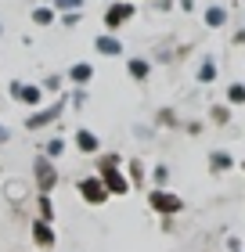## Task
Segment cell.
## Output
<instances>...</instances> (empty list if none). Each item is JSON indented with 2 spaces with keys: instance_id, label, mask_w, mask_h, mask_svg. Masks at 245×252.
I'll list each match as a JSON object with an SVG mask.
<instances>
[{
  "instance_id": "1",
  "label": "cell",
  "mask_w": 245,
  "mask_h": 252,
  "mask_svg": "<svg viewBox=\"0 0 245 252\" xmlns=\"http://www.w3.org/2000/svg\"><path fill=\"white\" fill-rule=\"evenodd\" d=\"M148 205L162 216V220H166V216L184 213V198H180V194H173V191H166V188H155V191H151V194H148Z\"/></svg>"
},
{
  "instance_id": "2",
  "label": "cell",
  "mask_w": 245,
  "mask_h": 252,
  "mask_svg": "<svg viewBox=\"0 0 245 252\" xmlns=\"http://www.w3.org/2000/svg\"><path fill=\"white\" fill-rule=\"evenodd\" d=\"M76 191H79V198H83L87 205H105V202H108V191H105L101 177H83L76 184Z\"/></svg>"
},
{
  "instance_id": "3",
  "label": "cell",
  "mask_w": 245,
  "mask_h": 252,
  "mask_svg": "<svg viewBox=\"0 0 245 252\" xmlns=\"http://www.w3.org/2000/svg\"><path fill=\"white\" fill-rule=\"evenodd\" d=\"M33 173H36V191H40V194H51V191H54L58 169H54V162H47V155H40L36 162H33Z\"/></svg>"
},
{
  "instance_id": "4",
  "label": "cell",
  "mask_w": 245,
  "mask_h": 252,
  "mask_svg": "<svg viewBox=\"0 0 245 252\" xmlns=\"http://www.w3.org/2000/svg\"><path fill=\"white\" fill-rule=\"evenodd\" d=\"M29 234H33V245H36V249H43V252H51V249L58 245V234H54V227H51V223H43V220H33Z\"/></svg>"
},
{
  "instance_id": "5",
  "label": "cell",
  "mask_w": 245,
  "mask_h": 252,
  "mask_svg": "<svg viewBox=\"0 0 245 252\" xmlns=\"http://www.w3.org/2000/svg\"><path fill=\"white\" fill-rule=\"evenodd\" d=\"M98 177H101V184L108 194H130V180H126L119 169H98Z\"/></svg>"
},
{
  "instance_id": "6",
  "label": "cell",
  "mask_w": 245,
  "mask_h": 252,
  "mask_svg": "<svg viewBox=\"0 0 245 252\" xmlns=\"http://www.w3.org/2000/svg\"><path fill=\"white\" fill-rule=\"evenodd\" d=\"M134 18V4L130 0H119V4H112L108 11H105V26L108 29H119L123 22H130Z\"/></svg>"
},
{
  "instance_id": "7",
  "label": "cell",
  "mask_w": 245,
  "mask_h": 252,
  "mask_svg": "<svg viewBox=\"0 0 245 252\" xmlns=\"http://www.w3.org/2000/svg\"><path fill=\"white\" fill-rule=\"evenodd\" d=\"M11 97L15 101H22V105H40V97H43V90L40 87H33V83H22V79H15V83H11Z\"/></svg>"
},
{
  "instance_id": "8",
  "label": "cell",
  "mask_w": 245,
  "mask_h": 252,
  "mask_svg": "<svg viewBox=\"0 0 245 252\" xmlns=\"http://www.w3.org/2000/svg\"><path fill=\"white\" fill-rule=\"evenodd\" d=\"M62 105H65V101H58V105H51V108H40V112H33V116L26 119V130H43V126H51L58 116H62Z\"/></svg>"
},
{
  "instance_id": "9",
  "label": "cell",
  "mask_w": 245,
  "mask_h": 252,
  "mask_svg": "<svg viewBox=\"0 0 245 252\" xmlns=\"http://www.w3.org/2000/svg\"><path fill=\"white\" fill-rule=\"evenodd\" d=\"M76 148H79L83 155H98V152H101V141H98L94 130H76Z\"/></svg>"
},
{
  "instance_id": "10",
  "label": "cell",
  "mask_w": 245,
  "mask_h": 252,
  "mask_svg": "<svg viewBox=\"0 0 245 252\" xmlns=\"http://www.w3.org/2000/svg\"><path fill=\"white\" fill-rule=\"evenodd\" d=\"M227 169H235V158H231V152H209V173H227Z\"/></svg>"
},
{
  "instance_id": "11",
  "label": "cell",
  "mask_w": 245,
  "mask_h": 252,
  "mask_svg": "<svg viewBox=\"0 0 245 252\" xmlns=\"http://www.w3.org/2000/svg\"><path fill=\"white\" fill-rule=\"evenodd\" d=\"M90 76H94V68H90V62H76L72 68H69V79H72L76 87H87Z\"/></svg>"
},
{
  "instance_id": "12",
  "label": "cell",
  "mask_w": 245,
  "mask_h": 252,
  "mask_svg": "<svg viewBox=\"0 0 245 252\" xmlns=\"http://www.w3.org/2000/svg\"><path fill=\"white\" fill-rule=\"evenodd\" d=\"M94 47H98V54H123V43L115 40V36H108V32L94 40Z\"/></svg>"
},
{
  "instance_id": "13",
  "label": "cell",
  "mask_w": 245,
  "mask_h": 252,
  "mask_svg": "<svg viewBox=\"0 0 245 252\" xmlns=\"http://www.w3.org/2000/svg\"><path fill=\"white\" fill-rule=\"evenodd\" d=\"M195 79H198V83H213V79H216V62H213V58H202Z\"/></svg>"
},
{
  "instance_id": "14",
  "label": "cell",
  "mask_w": 245,
  "mask_h": 252,
  "mask_svg": "<svg viewBox=\"0 0 245 252\" xmlns=\"http://www.w3.org/2000/svg\"><path fill=\"white\" fill-rule=\"evenodd\" d=\"M224 22H227V11H224V7H216V4H213V7L206 11V26H209V29H220Z\"/></svg>"
},
{
  "instance_id": "15",
  "label": "cell",
  "mask_w": 245,
  "mask_h": 252,
  "mask_svg": "<svg viewBox=\"0 0 245 252\" xmlns=\"http://www.w3.org/2000/svg\"><path fill=\"white\" fill-rule=\"evenodd\" d=\"M126 68H130L134 79H148V72H151V65H148L144 58H130V62H126Z\"/></svg>"
},
{
  "instance_id": "16",
  "label": "cell",
  "mask_w": 245,
  "mask_h": 252,
  "mask_svg": "<svg viewBox=\"0 0 245 252\" xmlns=\"http://www.w3.org/2000/svg\"><path fill=\"white\" fill-rule=\"evenodd\" d=\"M36 205H40V220L51 223V220H54V202H51V194H40Z\"/></svg>"
},
{
  "instance_id": "17",
  "label": "cell",
  "mask_w": 245,
  "mask_h": 252,
  "mask_svg": "<svg viewBox=\"0 0 245 252\" xmlns=\"http://www.w3.org/2000/svg\"><path fill=\"white\" fill-rule=\"evenodd\" d=\"M227 105H245V83H231L227 87Z\"/></svg>"
},
{
  "instance_id": "18",
  "label": "cell",
  "mask_w": 245,
  "mask_h": 252,
  "mask_svg": "<svg viewBox=\"0 0 245 252\" xmlns=\"http://www.w3.org/2000/svg\"><path fill=\"white\" fill-rule=\"evenodd\" d=\"M126 180L141 188V180H144V166H141V158H130V173H126Z\"/></svg>"
},
{
  "instance_id": "19",
  "label": "cell",
  "mask_w": 245,
  "mask_h": 252,
  "mask_svg": "<svg viewBox=\"0 0 245 252\" xmlns=\"http://www.w3.org/2000/svg\"><path fill=\"white\" fill-rule=\"evenodd\" d=\"M33 22H36V26H51L54 22V7H36L33 11Z\"/></svg>"
},
{
  "instance_id": "20",
  "label": "cell",
  "mask_w": 245,
  "mask_h": 252,
  "mask_svg": "<svg viewBox=\"0 0 245 252\" xmlns=\"http://www.w3.org/2000/svg\"><path fill=\"white\" fill-rule=\"evenodd\" d=\"M209 119H213L216 126H227V119H231V112H227L224 105H213V112H209Z\"/></svg>"
},
{
  "instance_id": "21",
  "label": "cell",
  "mask_w": 245,
  "mask_h": 252,
  "mask_svg": "<svg viewBox=\"0 0 245 252\" xmlns=\"http://www.w3.org/2000/svg\"><path fill=\"white\" fill-rule=\"evenodd\" d=\"M151 180H155V188H166V180H170V166H155V169H151Z\"/></svg>"
},
{
  "instance_id": "22",
  "label": "cell",
  "mask_w": 245,
  "mask_h": 252,
  "mask_svg": "<svg viewBox=\"0 0 245 252\" xmlns=\"http://www.w3.org/2000/svg\"><path fill=\"white\" fill-rule=\"evenodd\" d=\"M43 152H47L51 158H58V155L65 152V141H62V137H51V141H47V148H43Z\"/></svg>"
},
{
  "instance_id": "23",
  "label": "cell",
  "mask_w": 245,
  "mask_h": 252,
  "mask_svg": "<svg viewBox=\"0 0 245 252\" xmlns=\"http://www.w3.org/2000/svg\"><path fill=\"white\" fill-rule=\"evenodd\" d=\"M119 162H123V158L115 155V152H108V155H101V162H98V169H119Z\"/></svg>"
},
{
  "instance_id": "24",
  "label": "cell",
  "mask_w": 245,
  "mask_h": 252,
  "mask_svg": "<svg viewBox=\"0 0 245 252\" xmlns=\"http://www.w3.org/2000/svg\"><path fill=\"white\" fill-rule=\"evenodd\" d=\"M69 101H72V105H76V108H83V105H87V90H83V87H79V90H76V94H72V97H69Z\"/></svg>"
},
{
  "instance_id": "25",
  "label": "cell",
  "mask_w": 245,
  "mask_h": 252,
  "mask_svg": "<svg viewBox=\"0 0 245 252\" xmlns=\"http://www.w3.org/2000/svg\"><path fill=\"white\" fill-rule=\"evenodd\" d=\"M58 7H65V11H76V7H83V0H54Z\"/></svg>"
},
{
  "instance_id": "26",
  "label": "cell",
  "mask_w": 245,
  "mask_h": 252,
  "mask_svg": "<svg viewBox=\"0 0 245 252\" xmlns=\"http://www.w3.org/2000/svg\"><path fill=\"white\" fill-rule=\"evenodd\" d=\"M7 141V130H4V126H0V144H4Z\"/></svg>"
},
{
  "instance_id": "27",
  "label": "cell",
  "mask_w": 245,
  "mask_h": 252,
  "mask_svg": "<svg viewBox=\"0 0 245 252\" xmlns=\"http://www.w3.org/2000/svg\"><path fill=\"white\" fill-rule=\"evenodd\" d=\"M0 32H4V26H0Z\"/></svg>"
},
{
  "instance_id": "28",
  "label": "cell",
  "mask_w": 245,
  "mask_h": 252,
  "mask_svg": "<svg viewBox=\"0 0 245 252\" xmlns=\"http://www.w3.org/2000/svg\"><path fill=\"white\" fill-rule=\"evenodd\" d=\"M242 169H245V162H242Z\"/></svg>"
},
{
  "instance_id": "29",
  "label": "cell",
  "mask_w": 245,
  "mask_h": 252,
  "mask_svg": "<svg viewBox=\"0 0 245 252\" xmlns=\"http://www.w3.org/2000/svg\"><path fill=\"white\" fill-rule=\"evenodd\" d=\"M130 4H134V0H130Z\"/></svg>"
},
{
  "instance_id": "30",
  "label": "cell",
  "mask_w": 245,
  "mask_h": 252,
  "mask_svg": "<svg viewBox=\"0 0 245 252\" xmlns=\"http://www.w3.org/2000/svg\"><path fill=\"white\" fill-rule=\"evenodd\" d=\"M242 252H245V249H242Z\"/></svg>"
}]
</instances>
